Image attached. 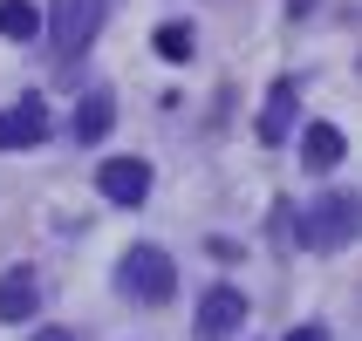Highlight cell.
Here are the masks:
<instances>
[{"label":"cell","mask_w":362,"mask_h":341,"mask_svg":"<svg viewBox=\"0 0 362 341\" xmlns=\"http://www.w3.org/2000/svg\"><path fill=\"white\" fill-rule=\"evenodd\" d=\"M117 287L130 294V301L158 307V301H171V287H178V266H171V253H158V246H130V253L117 260Z\"/></svg>","instance_id":"cell-1"},{"label":"cell","mask_w":362,"mask_h":341,"mask_svg":"<svg viewBox=\"0 0 362 341\" xmlns=\"http://www.w3.org/2000/svg\"><path fill=\"white\" fill-rule=\"evenodd\" d=\"M349 232H356V198L349 191H328V198H315L301 212V246H315V253L349 246Z\"/></svg>","instance_id":"cell-2"},{"label":"cell","mask_w":362,"mask_h":341,"mask_svg":"<svg viewBox=\"0 0 362 341\" xmlns=\"http://www.w3.org/2000/svg\"><path fill=\"white\" fill-rule=\"evenodd\" d=\"M103 7H110V0H55V14H48V41H55V55H62V61H76L82 48L96 41Z\"/></svg>","instance_id":"cell-3"},{"label":"cell","mask_w":362,"mask_h":341,"mask_svg":"<svg viewBox=\"0 0 362 341\" xmlns=\"http://www.w3.org/2000/svg\"><path fill=\"white\" fill-rule=\"evenodd\" d=\"M246 328V287H205L199 301V335L205 341H233Z\"/></svg>","instance_id":"cell-4"},{"label":"cell","mask_w":362,"mask_h":341,"mask_svg":"<svg viewBox=\"0 0 362 341\" xmlns=\"http://www.w3.org/2000/svg\"><path fill=\"white\" fill-rule=\"evenodd\" d=\"M48 137V102L41 96H21L0 109V150H28V143Z\"/></svg>","instance_id":"cell-5"},{"label":"cell","mask_w":362,"mask_h":341,"mask_svg":"<svg viewBox=\"0 0 362 341\" xmlns=\"http://www.w3.org/2000/svg\"><path fill=\"white\" fill-rule=\"evenodd\" d=\"M96 184H103L110 205H144V198H151V164H144V157H110L96 171Z\"/></svg>","instance_id":"cell-6"},{"label":"cell","mask_w":362,"mask_h":341,"mask_svg":"<svg viewBox=\"0 0 362 341\" xmlns=\"http://www.w3.org/2000/svg\"><path fill=\"white\" fill-rule=\"evenodd\" d=\"M294 109H301V82H274L260 109V143H287L294 137Z\"/></svg>","instance_id":"cell-7"},{"label":"cell","mask_w":362,"mask_h":341,"mask_svg":"<svg viewBox=\"0 0 362 341\" xmlns=\"http://www.w3.org/2000/svg\"><path fill=\"white\" fill-rule=\"evenodd\" d=\"M35 307H41L35 266H7V273H0V321H28Z\"/></svg>","instance_id":"cell-8"},{"label":"cell","mask_w":362,"mask_h":341,"mask_svg":"<svg viewBox=\"0 0 362 341\" xmlns=\"http://www.w3.org/2000/svg\"><path fill=\"white\" fill-rule=\"evenodd\" d=\"M110 123H117V96H110V89H89V96L76 102L69 137H76V143H103V137H110Z\"/></svg>","instance_id":"cell-9"},{"label":"cell","mask_w":362,"mask_h":341,"mask_svg":"<svg viewBox=\"0 0 362 341\" xmlns=\"http://www.w3.org/2000/svg\"><path fill=\"white\" fill-rule=\"evenodd\" d=\"M301 150H308V164H315V171H335V164H342V130H335V123H308V137H301Z\"/></svg>","instance_id":"cell-10"},{"label":"cell","mask_w":362,"mask_h":341,"mask_svg":"<svg viewBox=\"0 0 362 341\" xmlns=\"http://www.w3.org/2000/svg\"><path fill=\"white\" fill-rule=\"evenodd\" d=\"M0 35H7V41L41 35V7H35V0H0Z\"/></svg>","instance_id":"cell-11"},{"label":"cell","mask_w":362,"mask_h":341,"mask_svg":"<svg viewBox=\"0 0 362 341\" xmlns=\"http://www.w3.org/2000/svg\"><path fill=\"white\" fill-rule=\"evenodd\" d=\"M158 55H171V61H185V55H192V28H185V20L158 28Z\"/></svg>","instance_id":"cell-12"},{"label":"cell","mask_w":362,"mask_h":341,"mask_svg":"<svg viewBox=\"0 0 362 341\" xmlns=\"http://www.w3.org/2000/svg\"><path fill=\"white\" fill-rule=\"evenodd\" d=\"M287 341H328V328H315V321H308V328H294Z\"/></svg>","instance_id":"cell-13"},{"label":"cell","mask_w":362,"mask_h":341,"mask_svg":"<svg viewBox=\"0 0 362 341\" xmlns=\"http://www.w3.org/2000/svg\"><path fill=\"white\" fill-rule=\"evenodd\" d=\"M35 341H76L69 328H35Z\"/></svg>","instance_id":"cell-14"}]
</instances>
